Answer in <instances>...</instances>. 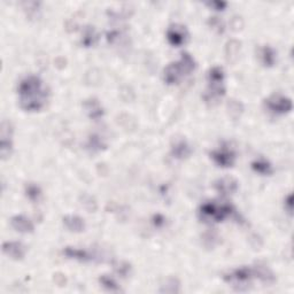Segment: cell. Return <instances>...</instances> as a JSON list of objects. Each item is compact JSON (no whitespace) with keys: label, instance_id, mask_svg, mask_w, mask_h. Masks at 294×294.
I'll use <instances>...</instances> for the list:
<instances>
[{"label":"cell","instance_id":"16","mask_svg":"<svg viewBox=\"0 0 294 294\" xmlns=\"http://www.w3.org/2000/svg\"><path fill=\"white\" fill-rule=\"evenodd\" d=\"M27 196L30 200H38L39 196H41V190L36 185H29L27 188Z\"/></svg>","mask_w":294,"mask_h":294},{"label":"cell","instance_id":"4","mask_svg":"<svg viewBox=\"0 0 294 294\" xmlns=\"http://www.w3.org/2000/svg\"><path fill=\"white\" fill-rule=\"evenodd\" d=\"M232 207L230 205H216V204H205L201 207V214L205 217L212 218L215 222H221L224 218L231 215Z\"/></svg>","mask_w":294,"mask_h":294},{"label":"cell","instance_id":"15","mask_svg":"<svg viewBox=\"0 0 294 294\" xmlns=\"http://www.w3.org/2000/svg\"><path fill=\"white\" fill-rule=\"evenodd\" d=\"M100 283L102 284L104 287L109 289V291H118V289H120L118 285L116 284V281L108 276H102L100 278Z\"/></svg>","mask_w":294,"mask_h":294},{"label":"cell","instance_id":"6","mask_svg":"<svg viewBox=\"0 0 294 294\" xmlns=\"http://www.w3.org/2000/svg\"><path fill=\"white\" fill-rule=\"evenodd\" d=\"M210 157L215 164L220 167H224V168H228V167H231L234 164V160H236V154L232 150L225 149V147H222V149H218L216 151H213L210 153Z\"/></svg>","mask_w":294,"mask_h":294},{"label":"cell","instance_id":"3","mask_svg":"<svg viewBox=\"0 0 294 294\" xmlns=\"http://www.w3.org/2000/svg\"><path fill=\"white\" fill-rule=\"evenodd\" d=\"M254 277H257L256 269L244 267L233 270V271L230 272L229 275L224 276V279L228 281V283L233 284V286L241 287V286H244L245 284L249 283Z\"/></svg>","mask_w":294,"mask_h":294},{"label":"cell","instance_id":"11","mask_svg":"<svg viewBox=\"0 0 294 294\" xmlns=\"http://www.w3.org/2000/svg\"><path fill=\"white\" fill-rule=\"evenodd\" d=\"M63 253L66 254L67 256L70 257V259H76L79 261H90L92 260V257L87 252L83 251V249H76V248H71V247H67Z\"/></svg>","mask_w":294,"mask_h":294},{"label":"cell","instance_id":"8","mask_svg":"<svg viewBox=\"0 0 294 294\" xmlns=\"http://www.w3.org/2000/svg\"><path fill=\"white\" fill-rule=\"evenodd\" d=\"M167 38L174 46H181L186 41V31L183 27L173 26L167 33Z\"/></svg>","mask_w":294,"mask_h":294},{"label":"cell","instance_id":"7","mask_svg":"<svg viewBox=\"0 0 294 294\" xmlns=\"http://www.w3.org/2000/svg\"><path fill=\"white\" fill-rule=\"evenodd\" d=\"M3 251L10 257H12V259L22 260L27 253V248L26 246H23L21 244V242L11 241V242H5V244H4Z\"/></svg>","mask_w":294,"mask_h":294},{"label":"cell","instance_id":"1","mask_svg":"<svg viewBox=\"0 0 294 294\" xmlns=\"http://www.w3.org/2000/svg\"><path fill=\"white\" fill-rule=\"evenodd\" d=\"M19 101L22 109L27 112H38L47 101V89L37 76H28L19 85Z\"/></svg>","mask_w":294,"mask_h":294},{"label":"cell","instance_id":"13","mask_svg":"<svg viewBox=\"0 0 294 294\" xmlns=\"http://www.w3.org/2000/svg\"><path fill=\"white\" fill-rule=\"evenodd\" d=\"M216 188L218 189L220 192H223L224 194L232 192L237 189V183L234 182L231 178H225V180H222L216 184Z\"/></svg>","mask_w":294,"mask_h":294},{"label":"cell","instance_id":"14","mask_svg":"<svg viewBox=\"0 0 294 294\" xmlns=\"http://www.w3.org/2000/svg\"><path fill=\"white\" fill-rule=\"evenodd\" d=\"M261 58L262 62L264 63L265 66H273V63L276 61V53L271 47H264L261 52Z\"/></svg>","mask_w":294,"mask_h":294},{"label":"cell","instance_id":"2","mask_svg":"<svg viewBox=\"0 0 294 294\" xmlns=\"http://www.w3.org/2000/svg\"><path fill=\"white\" fill-rule=\"evenodd\" d=\"M194 68H196V62H194L193 58L188 53L182 54L180 61L170 63L165 69V81L168 84H175L184 75L192 73Z\"/></svg>","mask_w":294,"mask_h":294},{"label":"cell","instance_id":"12","mask_svg":"<svg viewBox=\"0 0 294 294\" xmlns=\"http://www.w3.org/2000/svg\"><path fill=\"white\" fill-rule=\"evenodd\" d=\"M252 168L254 172L259 173L261 175H270L272 174V167L270 166L269 162L265 160H257L252 164Z\"/></svg>","mask_w":294,"mask_h":294},{"label":"cell","instance_id":"5","mask_svg":"<svg viewBox=\"0 0 294 294\" xmlns=\"http://www.w3.org/2000/svg\"><path fill=\"white\" fill-rule=\"evenodd\" d=\"M265 104H267V107L272 113L278 115L289 113L293 107L291 99L284 97V95H272V97L268 99Z\"/></svg>","mask_w":294,"mask_h":294},{"label":"cell","instance_id":"10","mask_svg":"<svg viewBox=\"0 0 294 294\" xmlns=\"http://www.w3.org/2000/svg\"><path fill=\"white\" fill-rule=\"evenodd\" d=\"M63 223H65V225L70 230V231L75 232H81L85 228L84 220H82V218L78 216H66L63 218Z\"/></svg>","mask_w":294,"mask_h":294},{"label":"cell","instance_id":"9","mask_svg":"<svg viewBox=\"0 0 294 294\" xmlns=\"http://www.w3.org/2000/svg\"><path fill=\"white\" fill-rule=\"evenodd\" d=\"M12 226L17 230L19 232L22 233H28L34 231V224L29 218L23 216V215H18L12 218Z\"/></svg>","mask_w":294,"mask_h":294}]
</instances>
